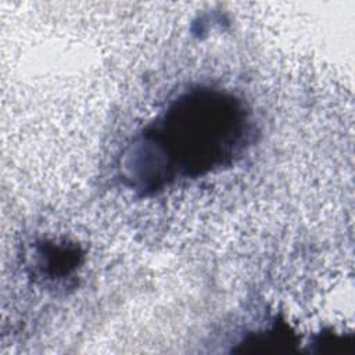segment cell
Here are the masks:
<instances>
[{
  "label": "cell",
  "mask_w": 355,
  "mask_h": 355,
  "mask_svg": "<svg viewBox=\"0 0 355 355\" xmlns=\"http://www.w3.org/2000/svg\"><path fill=\"white\" fill-rule=\"evenodd\" d=\"M251 122L236 96L209 87L180 94L128 150L122 171L130 187L157 193L179 178L229 166L244 151Z\"/></svg>",
  "instance_id": "6da1fadb"
}]
</instances>
